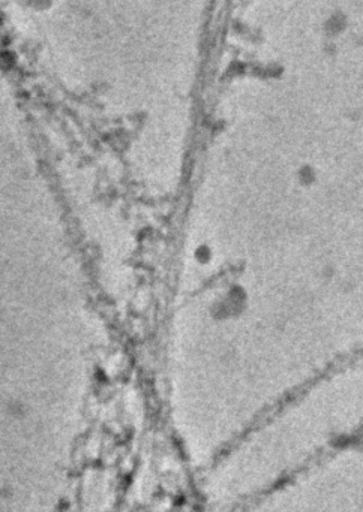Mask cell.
Returning <instances> with one entry per match:
<instances>
[{
	"label": "cell",
	"instance_id": "obj_1",
	"mask_svg": "<svg viewBox=\"0 0 363 512\" xmlns=\"http://www.w3.org/2000/svg\"><path fill=\"white\" fill-rule=\"evenodd\" d=\"M22 4L33 13H44L50 9L55 4V0H22Z\"/></svg>",
	"mask_w": 363,
	"mask_h": 512
}]
</instances>
